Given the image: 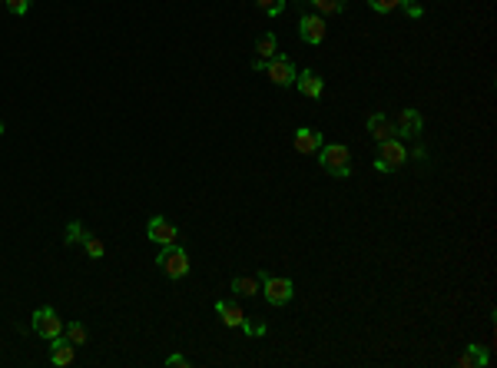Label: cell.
<instances>
[{"label":"cell","mask_w":497,"mask_h":368,"mask_svg":"<svg viewBox=\"0 0 497 368\" xmlns=\"http://www.w3.org/2000/svg\"><path fill=\"white\" fill-rule=\"evenodd\" d=\"M391 123H395V136H421V127H424L418 110H401Z\"/></svg>","instance_id":"obj_9"},{"label":"cell","mask_w":497,"mask_h":368,"mask_svg":"<svg viewBox=\"0 0 497 368\" xmlns=\"http://www.w3.org/2000/svg\"><path fill=\"white\" fill-rule=\"evenodd\" d=\"M275 47H279L275 34H262V37L255 40V53H259V60H272V57H275Z\"/></svg>","instance_id":"obj_15"},{"label":"cell","mask_w":497,"mask_h":368,"mask_svg":"<svg viewBox=\"0 0 497 368\" xmlns=\"http://www.w3.org/2000/svg\"><path fill=\"white\" fill-rule=\"evenodd\" d=\"M368 7L375 13H391V10H398V7H401V0H368Z\"/></svg>","instance_id":"obj_21"},{"label":"cell","mask_w":497,"mask_h":368,"mask_svg":"<svg viewBox=\"0 0 497 368\" xmlns=\"http://www.w3.org/2000/svg\"><path fill=\"white\" fill-rule=\"evenodd\" d=\"M401 7L408 10V17H421V13H424V10H421L418 0H401Z\"/></svg>","instance_id":"obj_25"},{"label":"cell","mask_w":497,"mask_h":368,"mask_svg":"<svg viewBox=\"0 0 497 368\" xmlns=\"http://www.w3.org/2000/svg\"><path fill=\"white\" fill-rule=\"evenodd\" d=\"M295 87H298V93H302V97H308V100H319L322 93H325V80H322L315 70H305V73L295 76Z\"/></svg>","instance_id":"obj_11"},{"label":"cell","mask_w":497,"mask_h":368,"mask_svg":"<svg viewBox=\"0 0 497 368\" xmlns=\"http://www.w3.org/2000/svg\"><path fill=\"white\" fill-rule=\"evenodd\" d=\"M0 136H3V120H0Z\"/></svg>","instance_id":"obj_27"},{"label":"cell","mask_w":497,"mask_h":368,"mask_svg":"<svg viewBox=\"0 0 497 368\" xmlns=\"http://www.w3.org/2000/svg\"><path fill=\"white\" fill-rule=\"evenodd\" d=\"M30 325H34V332H37L40 339H47V342H53V339L64 335V318L57 316L53 309H37L34 318H30Z\"/></svg>","instance_id":"obj_3"},{"label":"cell","mask_w":497,"mask_h":368,"mask_svg":"<svg viewBox=\"0 0 497 368\" xmlns=\"http://www.w3.org/2000/svg\"><path fill=\"white\" fill-rule=\"evenodd\" d=\"M64 339L70 345H87V329L80 322H70V325H64Z\"/></svg>","instance_id":"obj_18"},{"label":"cell","mask_w":497,"mask_h":368,"mask_svg":"<svg viewBox=\"0 0 497 368\" xmlns=\"http://www.w3.org/2000/svg\"><path fill=\"white\" fill-rule=\"evenodd\" d=\"M146 236L156 242V246H173L179 239V229L163 216H153L150 219V226H146Z\"/></svg>","instance_id":"obj_6"},{"label":"cell","mask_w":497,"mask_h":368,"mask_svg":"<svg viewBox=\"0 0 497 368\" xmlns=\"http://www.w3.org/2000/svg\"><path fill=\"white\" fill-rule=\"evenodd\" d=\"M352 156H348V150H345L342 143H329V146H322L319 150V163L325 173H331V176H348L352 173V163H348Z\"/></svg>","instance_id":"obj_2"},{"label":"cell","mask_w":497,"mask_h":368,"mask_svg":"<svg viewBox=\"0 0 497 368\" xmlns=\"http://www.w3.org/2000/svg\"><path fill=\"white\" fill-rule=\"evenodd\" d=\"M298 34H302L305 43L319 47L322 40H325V20H322V13H305V17L298 20Z\"/></svg>","instance_id":"obj_7"},{"label":"cell","mask_w":497,"mask_h":368,"mask_svg":"<svg viewBox=\"0 0 497 368\" xmlns=\"http://www.w3.org/2000/svg\"><path fill=\"white\" fill-rule=\"evenodd\" d=\"M368 133L378 143H384V140H391V136H395V123H391L384 113H375V116H368Z\"/></svg>","instance_id":"obj_13"},{"label":"cell","mask_w":497,"mask_h":368,"mask_svg":"<svg viewBox=\"0 0 497 368\" xmlns=\"http://www.w3.org/2000/svg\"><path fill=\"white\" fill-rule=\"evenodd\" d=\"M461 368H474V365H487V352L484 348H477V345H468V352L458 358Z\"/></svg>","instance_id":"obj_17"},{"label":"cell","mask_w":497,"mask_h":368,"mask_svg":"<svg viewBox=\"0 0 497 368\" xmlns=\"http://www.w3.org/2000/svg\"><path fill=\"white\" fill-rule=\"evenodd\" d=\"M83 246H87V255H89V259H103V253H106V246H103L96 236H89V232H87V239H83Z\"/></svg>","instance_id":"obj_20"},{"label":"cell","mask_w":497,"mask_h":368,"mask_svg":"<svg viewBox=\"0 0 497 368\" xmlns=\"http://www.w3.org/2000/svg\"><path fill=\"white\" fill-rule=\"evenodd\" d=\"M292 279H279V276H266V302L285 305L292 299Z\"/></svg>","instance_id":"obj_8"},{"label":"cell","mask_w":497,"mask_h":368,"mask_svg":"<svg viewBox=\"0 0 497 368\" xmlns=\"http://www.w3.org/2000/svg\"><path fill=\"white\" fill-rule=\"evenodd\" d=\"M232 292L259 295V292H262V285H259V279H252V276H236V279H232Z\"/></svg>","instance_id":"obj_16"},{"label":"cell","mask_w":497,"mask_h":368,"mask_svg":"<svg viewBox=\"0 0 497 368\" xmlns=\"http://www.w3.org/2000/svg\"><path fill=\"white\" fill-rule=\"evenodd\" d=\"M73 358H77V345H70L60 335V339H53L50 345V362L53 365H73Z\"/></svg>","instance_id":"obj_12"},{"label":"cell","mask_w":497,"mask_h":368,"mask_svg":"<svg viewBox=\"0 0 497 368\" xmlns=\"http://www.w3.org/2000/svg\"><path fill=\"white\" fill-rule=\"evenodd\" d=\"M292 146H295L298 153H305V156H312V153H319L322 146H325V143H322V133H319V129L302 127V129H295Z\"/></svg>","instance_id":"obj_10"},{"label":"cell","mask_w":497,"mask_h":368,"mask_svg":"<svg viewBox=\"0 0 497 368\" xmlns=\"http://www.w3.org/2000/svg\"><path fill=\"white\" fill-rule=\"evenodd\" d=\"M308 3H315L319 13H342L345 10V0H308Z\"/></svg>","instance_id":"obj_19"},{"label":"cell","mask_w":497,"mask_h":368,"mask_svg":"<svg viewBox=\"0 0 497 368\" xmlns=\"http://www.w3.org/2000/svg\"><path fill=\"white\" fill-rule=\"evenodd\" d=\"M255 3H259V7H262L268 17H279V13L285 10V0H255Z\"/></svg>","instance_id":"obj_22"},{"label":"cell","mask_w":497,"mask_h":368,"mask_svg":"<svg viewBox=\"0 0 497 368\" xmlns=\"http://www.w3.org/2000/svg\"><path fill=\"white\" fill-rule=\"evenodd\" d=\"M0 3H3V0H0Z\"/></svg>","instance_id":"obj_28"},{"label":"cell","mask_w":497,"mask_h":368,"mask_svg":"<svg viewBox=\"0 0 497 368\" xmlns=\"http://www.w3.org/2000/svg\"><path fill=\"white\" fill-rule=\"evenodd\" d=\"M266 76L275 83V87H292L295 76H298V70H295V64L289 60V57H272V60H266Z\"/></svg>","instance_id":"obj_5"},{"label":"cell","mask_w":497,"mask_h":368,"mask_svg":"<svg viewBox=\"0 0 497 368\" xmlns=\"http://www.w3.org/2000/svg\"><path fill=\"white\" fill-rule=\"evenodd\" d=\"M87 239V229L80 226V222H70L66 226V242H83Z\"/></svg>","instance_id":"obj_23"},{"label":"cell","mask_w":497,"mask_h":368,"mask_svg":"<svg viewBox=\"0 0 497 368\" xmlns=\"http://www.w3.org/2000/svg\"><path fill=\"white\" fill-rule=\"evenodd\" d=\"M7 7H10V13H27L30 10V0H3Z\"/></svg>","instance_id":"obj_24"},{"label":"cell","mask_w":497,"mask_h":368,"mask_svg":"<svg viewBox=\"0 0 497 368\" xmlns=\"http://www.w3.org/2000/svg\"><path fill=\"white\" fill-rule=\"evenodd\" d=\"M216 316L222 318L229 329H243V322H245L243 309H239L236 302H226V299H222V302H216Z\"/></svg>","instance_id":"obj_14"},{"label":"cell","mask_w":497,"mask_h":368,"mask_svg":"<svg viewBox=\"0 0 497 368\" xmlns=\"http://www.w3.org/2000/svg\"><path fill=\"white\" fill-rule=\"evenodd\" d=\"M166 365H169V368H189V358H186V355H169V358H166Z\"/></svg>","instance_id":"obj_26"},{"label":"cell","mask_w":497,"mask_h":368,"mask_svg":"<svg viewBox=\"0 0 497 368\" xmlns=\"http://www.w3.org/2000/svg\"><path fill=\"white\" fill-rule=\"evenodd\" d=\"M408 160V150L398 143V136H391V140L382 143V150H378V160H375V169L378 173H391V169H398V166Z\"/></svg>","instance_id":"obj_4"},{"label":"cell","mask_w":497,"mask_h":368,"mask_svg":"<svg viewBox=\"0 0 497 368\" xmlns=\"http://www.w3.org/2000/svg\"><path fill=\"white\" fill-rule=\"evenodd\" d=\"M156 266L163 269L169 279H186L189 276V255H186V249L182 246H163V253H159V259H156Z\"/></svg>","instance_id":"obj_1"}]
</instances>
